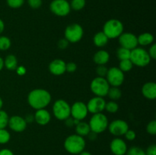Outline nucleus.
<instances>
[{"mask_svg": "<svg viewBox=\"0 0 156 155\" xmlns=\"http://www.w3.org/2000/svg\"><path fill=\"white\" fill-rule=\"evenodd\" d=\"M9 116L5 110L0 109V129H5L9 124Z\"/></svg>", "mask_w": 156, "mask_h": 155, "instance_id": "7c9ffc66", "label": "nucleus"}, {"mask_svg": "<svg viewBox=\"0 0 156 155\" xmlns=\"http://www.w3.org/2000/svg\"><path fill=\"white\" fill-rule=\"evenodd\" d=\"M110 60V54L105 50H101L96 52L93 56V61L98 65H106Z\"/></svg>", "mask_w": 156, "mask_h": 155, "instance_id": "aec40b11", "label": "nucleus"}, {"mask_svg": "<svg viewBox=\"0 0 156 155\" xmlns=\"http://www.w3.org/2000/svg\"><path fill=\"white\" fill-rule=\"evenodd\" d=\"M11 135L5 129H0V144H5L10 141Z\"/></svg>", "mask_w": 156, "mask_h": 155, "instance_id": "2f4dec72", "label": "nucleus"}, {"mask_svg": "<svg viewBox=\"0 0 156 155\" xmlns=\"http://www.w3.org/2000/svg\"><path fill=\"white\" fill-rule=\"evenodd\" d=\"M133 65L130 59H124V60L120 61L118 68H120L123 73H125L130 71L133 68Z\"/></svg>", "mask_w": 156, "mask_h": 155, "instance_id": "bb28decb", "label": "nucleus"}, {"mask_svg": "<svg viewBox=\"0 0 156 155\" xmlns=\"http://www.w3.org/2000/svg\"><path fill=\"white\" fill-rule=\"evenodd\" d=\"M137 40H138V45L143 46H149L152 45L154 42V36L151 33H143L137 36Z\"/></svg>", "mask_w": 156, "mask_h": 155, "instance_id": "412c9836", "label": "nucleus"}, {"mask_svg": "<svg viewBox=\"0 0 156 155\" xmlns=\"http://www.w3.org/2000/svg\"><path fill=\"white\" fill-rule=\"evenodd\" d=\"M110 87L106 78L99 76L94 78L90 84L91 92L97 97H105L108 95Z\"/></svg>", "mask_w": 156, "mask_h": 155, "instance_id": "0eeeda50", "label": "nucleus"}, {"mask_svg": "<svg viewBox=\"0 0 156 155\" xmlns=\"http://www.w3.org/2000/svg\"><path fill=\"white\" fill-rule=\"evenodd\" d=\"M109 39L107 37L106 35L103 31L98 32L93 37V43L98 47H104L108 44Z\"/></svg>", "mask_w": 156, "mask_h": 155, "instance_id": "4be33fe9", "label": "nucleus"}, {"mask_svg": "<svg viewBox=\"0 0 156 155\" xmlns=\"http://www.w3.org/2000/svg\"><path fill=\"white\" fill-rule=\"evenodd\" d=\"M65 39L71 43H76L82 39L84 35V30L82 26L77 23L69 24L65 29L64 32Z\"/></svg>", "mask_w": 156, "mask_h": 155, "instance_id": "6e6552de", "label": "nucleus"}, {"mask_svg": "<svg viewBox=\"0 0 156 155\" xmlns=\"http://www.w3.org/2000/svg\"><path fill=\"white\" fill-rule=\"evenodd\" d=\"M25 0H6L8 6L12 9H19L24 4Z\"/></svg>", "mask_w": 156, "mask_h": 155, "instance_id": "72a5a7b5", "label": "nucleus"}, {"mask_svg": "<svg viewBox=\"0 0 156 155\" xmlns=\"http://www.w3.org/2000/svg\"><path fill=\"white\" fill-rule=\"evenodd\" d=\"M105 104H106V101L104 97L95 96L88 100L86 106L88 108V112L95 114L103 112L105 110Z\"/></svg>", "mask_w": 156, "mask_h": 155, "instance_id": "4468645a", "label": "nucleus"}, {"mask_svg": "<svg viewBox=\"0 0 156 155\" xmlns=\"http://www.w3.org/2000/svg\"><path fill=\"white\" fill-rule=\"evenodd\" d=\"M108 71V68L105 66V65H98V66L96 68V73H97V74L99 76V77H103V78L106 77Z\"/></svg>", "mask_w": 156, "mask_h": 155, "instance_id": "c9c22d12", "label": "nucleus"}, {"mask_svg": "<svg viewBox=\"0 0 156 155\" xmlns=\"http://www.w3.org/2000/svg\"><path fill=\"white\" fill-rule=\"evenodd\" d=\"M2 107H3V100L0 97V109H2Z\"/></svg>", "mask_w": 156, "mask_h": 155, "instance_id": "603ef678", "label": "nucleus"}, {"mask_svg": "<svg viewBox=\"0 0 156 155\" xmlns=\"http://www.w3.org/2000/svg\"><path fill=\"white\" fill-rule=\"evenodd\" d=\"M110 149L114 155H125L128 150L126 141L122 138H114L110 144Z\"/></svg>", "mask_w": 156, "mask_h": 155, "instance_id": "2eb2a0df", "label": "nucleus"}, {"mask_svg": "<svg viewBox=\"0 0 156 155\" xmlns=\"http://www.w3.org/2000/svg\"><path fill=\"white\" fill-rule=\"evenodd\" d=\"M69 4L71 9L74 11H80L85 8L86 1L85 0H72Z\"/></svg>", "mask_w": 156, "mask_h": 155, "instance_id": "c85d7f7f", "label": "nucleus"}, {"mask_svg": "<svg viewBox=\"0 0 156 155\" xmlns=\"http://www.w3.org/2000/svg\"><path fill=\"white\" fill-rule=\"evenodd\" d=\"M105 78L111 87H120L125 80L124 73L118 67H111L108 68Z\"/></svg>", "mask_w": 156, "mask_h": 155, "instance_id": "9d476101", "label": "nucleus"}, {"mask_svg": "<svg viewBox=\"0 0 156 155\" xmlns=\"http://www.w3.org/2000/svg\"><path fill=\"white\" fill-rule=\"evenodd\" d=\"M52 100L51 94L47 90L37 88L32 90L27 95V103L33 109H45L50 103Z\"/></svg>", "mask_w": 156, "mask_h": 155, "instance_id": "f257e3e1", "label": "nucleus"}, {"mask_svg": "<svg viewBox=\"0 0 156 155\" xmlns=\"http://www.w3.org/2000/svg\"><path fill=\"white\" fill-rule=\"evenodd\" d=\"M77 70V65L75 62H70L66 65V71L69 73H74Z\"/></svg>", "mask_w": 156, "mask_h": 155, "instance_id": "58836bf2", "label": "nucleus"}, {"mask_svg": "<svg viewBox=\"0 0 156 155\" xmlns=\"http://www.w3.org/2000/svg\"><path fill=\"white\" fill-rule=\"evenodd\" d=\"M146 155H156V145L151 144L147 147L146 151Z\"/></svg>", "mask_w": 156, "mask_h": 155, "instance_id": "79ce46f5", "label": "nucleus"}, {"mask_svg": "<svg viewBox=\"0 0 156 155\" xmlns=\"http://www.w3.org/2000/svg\"><path fill=\"white\" fill-rule=\"evenodd\" d=\"M108 129L111 135L119 137L124 135L126 131L129 129V125L123 119H115L108 124Z\"/></svg>", "mask_w": 156, "mask_h": 155, "instance_id": "9b49d317", "label": "nucleus"}, {"mask_svg": "<svg viewBox=\"0 0 156 155\" xmlns=\"http://www.w3.org/2000/svg\"><path fill=\"white\" fill-rule=\"evenodd\" d=\"M88 114L86 104L82 101H76L71 106V115L74 119L79 121L85 119Z\"/></svg>", "mask_w": 156, "mask_h": 155, "instance_id": "ddd939ff", "label": "nucleus"}, {"mask_svg": "<svg viewBox=\"0 0 156 155\" xmlns=\"http://www.w3.org/2000/svg\"><path fill=\"white\" fill-rule=\"evenodd\" d=\"M64 121H65V124L67 127H73V126H75L74 119L72 116H69L66 119L64 120Z\"/></svg>", "mask_w": 156, "mask_h": 155, "instance_id": "c03bdc74", "label": "nucleus"}, {"mask_svg": "<svg viewBox=\"0 0 156 155\" xmlns=\"http://www.w3.org/2000/svg\"><path fill=\"white\" fill-rule=\"evenodd\" d=\"M75 130L77 135H80L82 137L87 136L91 132V129L88 125V123L85 122L80 121L77 125L75 126Z\"/></svg>", "mask_w": 156, "mask_h": 155, "instance_id": "5701e85b", "label": "nucleus"}, {"mask_svg": "<svg viewBox=\"0 0 156 155\" xmlns=\"http://www.w3.org/2000/svg\"><path fill=\"white\" fill-rule=\"evenodd\" d=\"M149 56H150L151 59H156V44L152 43L150 46L148 51Z\"/></svg>", "mask_w": 156, "mask_h": 155, "instance_id": "ea45409f", "label": "nucleus"}, {"mask_svg": "<svg viewBox=\"0 0 156 155\" xmlns=\"http://www.w3.org/2000/svg\"><path fill=\"white\" fill-rule=\"evenodd\" d=\"M86 142L84 137L77 134L71 135L67 137L64 141V148L68 153L77 155L85 150Z\"/></svg>", "mask_w": 156, "mask_h": 155, "instance_id": "f03ea898", "label": "nucleus"}, {"mask_svg": "<svg viewBox=\"0 0 156 155\" xmlns=\"http://www.w3.org/2000/svg\"><path fill=\"white\" fill-rule=\"evenodd\" d=\"M4 67L10 71H14L18 67V59L16 56L12 54L8 55L4 59Z\"/></svg>", "mask_w": 156, "mask_h": 155, "instance_id": "b1692460", "label": "nucleus"}, {"mask_svg": "<svg viewBox=\"0 0 156 155\" xmlns=\"http://www.w3.org/2000/svg\"><path fill=\"white\" fill-rule=\"evenodd\" d=\"M129 59L132 62L133 65L140 68L147 66L151 62V58L148 51L138 46L131 50Z\"/></svg>", "mask_w": 156, "mask_h": 155, "instance_id": "20e7f679", "label": "nucleus"}, {"mask_svg": "<svg viewBox=\"0 0 156 155\" xmlns=\"http://www.w3.org/2000/svg\"><path fill=\"white\" fill-rule=\"evenodd\" d=\"M3 68H4V59L0 56V71L3 69Z\"/></svg>", "mask_w": 156, "mask_h": 155, "instance_id": "8fccbe9b", "label": "nucleus"}, {"mask_svg": "<svg viewBox=\"0 0 156 155\" xmlns=\"http://www.w3.org/2000/svg\"><path fill=\"white\" fill-rule=\"evenodd\" d=\"M119 109V105L118 103H116L114 100H111V101L106 102V104H105V110H106L107 112H110V113H115L118 111Z\"/></svg>", "mask_w": 156, "mask_h": 155, "instance_id": "c756f323", "label": "nucleus"}, {"mask_svg": "<svg viewBox=\"0 0 156 155\" xmlns=\"http://www.w3.org/2000/svg\"><path fill=\"white\" fill-rule=\"evenodd\" d=\"M124 137L127 141H132L136 139V134L135 131L131 130V129H129L126 131V133L124 134Z\"/></svg>", "mask_w": 156, "mask_h": 155, "instance_id": "4c0bfd02", "label": "nucleus"}, {"mask_svg": "<svg viewBox=\"0 0 156 155\" xmlns=\"http://www.w3.org/2000/svg\"><path fill=\"white\" fill-rule=\"evenodd\" d=\"M66 63L62 59H56L49 65V71L53 75L59 76L66 72Z\"/></svg>", "mask_w": 156, "mask_h": 155, "instance_id": "f3484780", "label": "nucleus"}, {"mask_svg": "<svg viewBox=\"0 0 156 155\" xmlns=\"http://www.w3.org/2000/svg\"><path fill=\"white\" fill-rule=\"evenodd\" d=\"M50 10L56 16L66 17L71 12V7L67 0H53L50 4Z\"/></svg>", "mask_w": 156, "mask_h": 155, "instance_id": "1a4fd4ad", "label": "nucleus"}, {"mask_svg": "<svg viewBox=\"0 0 156 155\" xmlns=\"http://www.w3.org/2000/svg\"><path fill=\"white\" fill-rule=\"evenodd\" d=\"M118 42L120 46L129 50H132L138 46L137 36L134 33L129 32L122 33L118 37Z\"/></svg>", "mask_w": 156, "mask_h": 155, "instance_id": "f8f14e48", "label": "nucleus"}, {"mask_svg": "<svg viewBox=\"0 0 156 155\" xmlns=\"http://www.w3.org/2000/svg\"><path fill=\"white\" fill-rule=\"evenodd\" d=\"M142 94L148 100H155L156 98V84L153 81L146 82L142 87Z\"/></svg>", "mask_w": 156, "mask_h": 155, "instance_id": "6ab92c4d", "label": "nucleus"}, {"mask_svg": "<svg viewBox=\"0 0 156 155\" xmlns=\"http://www.w3.org/2000/svg\"><path fill=\"white\" fill-rule=\"evenodd\" d=\"M78 155H92V154H91V153H90V152L85 151V150H83V151H82L80 153H79V154H78Z\"/></svg>", "mask_w": 156, "mask_h": 155, "instance_id": "3c124183", "label": "nucleus"}, {"mask_svg": "<svg viewBox=\"0 0 156 155\" xmlns=\"http://www.w3.org/2000/svg\"><path fill=\"white\" fill-rule=\"evenodd\" d=\"M27 126L24 118L20 115H12L9 118L8 126L11 130L15 132H22L26 129Z\"/></svg>", "mask_w": 156, "mask_h": 155, "instance_id": "dca6fc26", "label": "nucleus"}, {"mask_svg": "<svg viewBox=\"0 0 156 155\" xmlns=\"http://www.w3.org/2000/svg\"><path fill=\"white\" fill-rule=\"evenodd\" d=\"M69 44V43L68 42V40L65 38H62V39L59 40V42H58V47L61 50H65L68 47Z\"/></svg>", "mask_w": 156, "mask_h": 155, "instance_id": "a19ab883", "label": "nucleus"}, {"mask_svg": "<svg viewBox=\"0 0 156 155\" xmlns=\"http://www.w3.org/2000/svg\"><path fill=\"white\" fill-rule=\"evenodd\" d=\"M103 32L108 39L118 38L123 33V24L118 19H110L105 23Z\"/></svg>", "mask_w": 156, "mask_h": 155, "instance_id": "7ed1b4c3", "label": "nucleus"}, {"mask_svg": "<svg viewBox=\"0 0 156 155\" xmlns=\"http://www.w3.org/2000/svg\"><path fill=\"white\" fill-rule=\"evenodd\" d=\"M146 131L149 135H156V121L152 120L148 123L146 126Z\"/></svg>", "mask_w": 156, "mask_h": 155, "instance_id": "f704fd0d", "label": "nucleus"}, {"mask_svg": "<svg viewBox=\"0 0 156 155\" xmlns=\"http://www.w3.org/2000/svg\"><path fill=\"white\" fill-rule=\"evenodd\" d=\"M15 71H16L17 74L20 76L24 75V74H26V72H27L26 68L24 66H23V65H19V66L18 65V67L16 68Z\"/></svg>", "mask_w": 156, "mask_h": 155, "instance_id": "37998d69", "label": "nucleus"}, {"mask_svg": "<svg viewBox=\"0 0 156 155\" xmlns=\"http://www.w3.org/2000/svg\"><path fill=\"white\" fill-rule=\"evenodd\" d=\"M53 114L58 120L64 121L71 115V106L66 100L59 99L53 103Z\"/></svg>", "mask_w": 156, "mask_h": 155, "instance_id": "423d86ee", "label": "nucleus"}, {"mask_svg": "<svg viewBox=\"0 0 156 155\" xmlns=\"http://www.w3.org/2000/svg\"><path fill=\"white\" fill-rule=\"evenodd\" d=\"M27 4L31 9H37L41 7L43 1L42 0H27Z\"/></svg>", "mask_w": 156, "mask_h": 155, "instance_id": "e433bc0d", "label": "nucleus"}, {"mask_svg": "<svg viewBox=\"0 0 156 155\" xmlns=\"http://www.w3.org/2000/svg\"><path fill=\"white\" fill-rule=\"evenodd\" d=\"M12 46V41L10 38L6 36H0V50L5 51L8 50Z\"/></svg>", "mask_w": 156, "mask_h": 155, "instance_id": "cd10ccee", "label": "nucleus"}, {"mask_svg": "<svg viewBox=\"0 0 156 155\" xmlns=\"http://www.w3.org/2000/svg\"><path fill=\"white\" fill-rule=\"evenodd\" d=\"M5 30V23L2 19H0V35Z\"/></svg>", "mask_w": 156, "mask_h": 155, "instance_id": "09e8293b", "label": "nucleus"}, {"mask_svg": "<svg viewBox=\"0 0 156 155\" xmlns=\"http://www.w3.org/2000/svg\"><path fill=\"white\" fill-rule=\"evenodd\" d=\"M107 96H108L110 99L115 101V100H119L121 97L122 92L120 88H119V87H110Z\"/></svg>", "mask_w": 156, "mask_h": 155, "instance_id": "393cba45", "label": "nucleus"}, {"mask_svg": "<svg viewBox=\"0 0 156 155\" xmlns=\"http://www.w3.org/2000/svg\"><path fill=\"white\" fill-rule=\"evenodd\" d=\"M0 155H14V153L10 149L3 148L0 150Z\"/></svg>", "mask_w": 156, "mask_h": 155, "instance_id": "a18cd8bd", "label": "nucleus"}, {"mask_svg": "<svg viewBox=\"0 0 156 155\" xmlns=\"http://www.w3.org/2000/svg\"><path fill=\"white\" fill-rule=\"evenodd\" d=\"M125 155H146V152L141 147L133 146L128 149Z\"/></svg>", "mask_w": 156, "mask_h": 155, "instance_id": "473e14b6", "label": "nucleus"}, {"mask_svg": "<svg viewBox=\"0 0 156 155\" xmlns=\"http://www.w3.org/2000/svg\"><path fill=\"white\" fill-rule=\"evenodd\" d=\"M108 124L109 122H108V117L102 112L93 114L88 123L91 132H94L97 135L106 131L108 127Z\"/></svg>", "mask_w": 156, "mask_h": 155, "instance_id": "39448f33", "label": "nucleus"}, {"mask_svg": "<svg viewBox=\"0 0 156 155\" xmlns=\"http://www.w3.org/2000/svg\"><path fill=\"white\" fill-rule=\"evenodd\" d=\"M34 121L40 126H46L51 120V114L46 109H37L34 115Z\"/></svg>", "mask_w": 156, "mask_h": 155, "instance_id": "a211bd4d", "label": "nucleus"}, {"mask_svg": "<svg viewBox=\"0 0 156 155\" xmlns=\"http://www.w3.org/2000/svg\"><path fill=\"white\" fill-rule=\"evenodd\" d=\"M25 121L27 122V123H30L33 121H34V115H31V114H29L27 116L24 118Z\"/></svg>", "mask_w": 156, "mask_h": 155, "instance_id": "49530a36", "label": "nucleus"}, {"mask_svg": "<svg viewBox=\"0 0 156 155\" xmlns=\"http://www.w3.org/2000/svg\"><path fill=\"white\" fill-rule=\"evenodd\" d=\"M131 50H127L123 47H119L117 50V57L120 61L124 60V59H129L130 57Z\"/></svg>", "mask_w": 156, "mask_h": 155, "instance_id": "a878e982", "label": "nucleus"}, {"mask_svg": "<svg viewBox=\"0 0 156 155\" xmlns=\"http://www.w3.org/2000/svg\"><path fill=\"white\" fill-rule=\"evenodd\" d=\"M87 136H88V138H89L90 140H95L96 138H97V134L94 133V132H90L89 134H88Z\"/></svg>", "mask_w": 156, "mask_h": 155, "instance_id": "de8ad7c7", "label": "nucleus"}]
</instances>
